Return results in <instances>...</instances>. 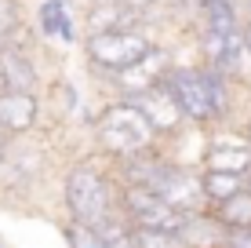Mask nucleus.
<instances>
[{
    "mask_svg": "<svg viewBox=\"0 0 251 248\" xmlns=\"http://www.w3.org/2000/svg\"><path fill=\"white\" fill-rule=\"evenodd\" d=\"M95 135L117 157H131L138 150H150L153 139H157V132L150 128V121L142 117V110L131 99H120V102L102 110L99 121H95Z\"/></svg>",
    "mask_w": 251,
    "mask_h": 248,
    "instance_id": "1",
    "label": "nucleus"
},
{
    "mask_svg": "<svg viewBox=\"0 0 251 248\" xmlns=\"http://www.w3.org/2000/svg\"><path fill=\"white\" fill-rule=\"evenodd\" d=\"M66 208L76 223L99 226L113 216V190H109L106 175L95 172L91 165H76L66 175Z\"/></svg>",
    "mask_w": 251,
    "mask_h": 248,
    "instance_id": "2",
    "label": "nucleus"
},
{
    "mask_svg": "<svg viewBox=\"0 0 251 248\" xmlns=\"http://www.w3.org/2000/svg\"><path fill=\"white\" fill-rule=\"evenodd\" d=\"M153 40L146 37L142 29H113V33H88V40H84V55H88L91 66H99V70H106L109 77L127 70L131 62L146 55V48H150Z\"/></svg>",
    "mask_w": 251,
    "mask_h": 248,
    "instance_id": "3",
    "label": "nucleus"
},
{
    "mask_svg": "<svg viewBox=\"0 0 251 248\" xmlns=\"http://www.w3.org/2000/svg\"><path fill=\"white\" fill-rule=\"evenodd\" d=\"M164 84H168V91L175 95V102H178V110H182L186 121H197V124L215 121V106H211V91H207L204 70L171 66L168 77H164Z\"/></svg>",
    "mask_w": 251,
    "mask_h": 248,
    "instance_id": "4",
    "label": "nucleus"
},
{
    "mask_svg": "<svg viewBox=\"0 0 251 248\" xmlns=\"http://www.w3.org/2000/svg\"><path fill=\"white\" fill-rule=\"evenodd\" d=\"M168 70H171V51L164 44H150L138 62H131L127 70L113 73L109 81H113L124 95H138V91H146V88H157L164 77H168Z\"/></svg>",
    "mask_w": 251,
    "mask_h": 248,
    "instance_id": "5",
    "label": "nucleus"
},
{
    "mask_svg": "<svg viewBox=\"0 0 251 248\" xmlns=\"http://www.w3.org/2000/svg\"><path fill=\"white\" fill-rule=\"evenodd\" d=\"M40 117V99L37 91H11V88H0V139L11 142L22 139L37 128Z\"/></svg>",
    "mask_w": 251,
    "mask_h": 248,
    "instance_id": "6",
    "label": "nucleus"
},
{
    "mask_svg": "<svg viewBox=\"0 0 251 248\" xmlns=\"http://www.w3.org/2000/svg\"><path fill=\"white\" fill-rule=\"evenodd\" d=\"M124 99H131L138 110H142V117L150 121V128L157 135H168V132H178V124L186 121L182 117V110H178V102L175 95L168 91V84H157V88H146V91H138V95H124Z\"/></svg>",
    "mask_w": 251,
    "mask_h": 248,
    "instance_id": "7",
    "label": "nucleus"
},
{
    "mask_svg": "<svg viewBox=\"0 0 251 248\" xmlns=\"http://www.w3.org/2000/svg\"><path fill=\"white\" fill-rule=\"evenodd\" d=\"M153 193H157L160 201H168L171 208H178V212H197V204L204 201L201 179L193 172H186V168H178V165L164 168V175H160V183L153 186Z\"/></svg>",
    "mask_w": 251,
    "mask_h": 248,
    "instance_id": "8",
    "label": "nucleus"
},
{
    "mask_svg": "<svg viewBox=\"0 0 251 248\" xmlns=\"http://www.w3.org/2000/svg\"><path fill=\"white\" fill-rule=\"evenodd\" d=\"M0 66H4V88L11 91H37L40 70L33 62V55L22 44H15V37L7 44H0Z\"/></svg>",
    "mask_w": 251,
    "mask_h": 248,
    "instance_id": "9",
    "label": "nucleus"
},
{
    "mask_svg": "<svg viewBox=\"0 0 251 248\" xmlns=\"http://www.w3.org/2000/svg\"><path fill=\"white\" fill-rule=\"evenodd\" d=\"M142 11H135L124 0H99L88 7V33H113V29H138Z\"/></svg>",
    "mask_w": 251,
    "mask_h": 248,
    "instance_id": "10",
    "label": "nucleus"
},
{
    "mask_svg": "<svg viewBox=\"0 0 251 248\" xmlns=\"http://www.w3.org/2000/svg\"><path fill=\"white\" fill-rule=\"evenodd\" d=\"M175 237L182 248H226V226L201 212H186V223L178 226Z\"/></svg>",
    "mask_w": 251,
    "mask_h": 248,
    "instance_id": "11",
    "label": "nucleus"
},
{
    "mask_svg": "<svg viewBox=\"0 0 251 248\" xmlns=\"http://www.w3.org/2000/svg\"><path fill=\"white\" fill-rule=\"evenodd\" d=\"M204 165L211 172H233V175H248L251 172V146L248 142H215L204 153Z\"/></svg>",
    "mask_w": 251,
    "mask_h": 248,
    "instance_id": "12",
    "label": "nucleus"
},
{
    "mask_svg": "<svg viewBox=\"0 0 251 248\" xmlns=\"http://www.w3.org/2000/svg\"><path fill=\"white\" fill-rule=\"evenodd\" d=\"M244 175H233V172H211V168H204V175H201V190H204V197L207 201H215V204H222L226 197H233L237 190H244Z\"/></svg>",
    "mask_w": 251,
    "mask_h": 248,
    "instance_id": "13",
    "label": "nucleus"
},
{
    "mask_svg": "<svg viewBox=\"0 0 251 248\" xmlns=\"http://www.w3.org/2000/svg\"><path fill=\"white\" fill-rule=\"evenodd\" d=\"M201 15H204V29H211V33L240 29V22H237V4H233V0H207V4L201 7Z\"/></svg>",
    "mask_w": 251,
    "mask_h": 248,
    "instance_id": "14",
    "label": "nucleus"
},
{
    "mask_svg": "<svg viewBox=\"0 0 251 248\" xmlns=\"http://www.w3.org/2000/svg\"><path fill=\"white\" fill-rule=\"evenodd\" d=\"M215 219H219L226 230H229V226H251V190H248V186H244V190H237L233 197L222 201Z\"/></svg>",
    "mask_w": 251,
    "mask_h": 248,
    "instance_id": "15",
    "label": "nucleus"
},
{
    "mask_svg": "<svg viewBox=\"0 0 251 248\" xmlns=\"http://www.w3.org/2000/svg\"><path fill=\"white\" fill-rule=\"evenodd\" d=\"M40 26H44L48 37H69V19L62 11V0H48L40 7Z\"/></svg>",
    "mask_w": 251,
    "mask_h": 248,
    "instance_id": "16",
    "label": "nucleus"
},
{
    "mask_svg": "<svg viewBox=\"0 0 251 248\" xmlns=\"http://www.w3.org/2000/svg\"><path fill=\"white\" fill-rule=\"evenodd\" d=\"M22 29V0H0V44L19 37Z\"/></svg>",
    "mask_w": 251,
    "mask_h": 248,
    "instance_id": "17",
    "label": "nucleus"
},
{
    "mask_svg": "<svg viewBox=\"0 0 251 248\" xmlns=\"http://www.w3.org/2000/svg\"><path fill=\"white\" fill-rule=\"evenodd\" d=\"M62 234H66V245H69V248H106L99 230L88 226V223H76V219L62 230Z\"/></svg>",
    "mask_w": 251,
    "mask_h": 248,
    "instance_id": "18",
    "label": "nucleus"
},
{
    "mask_svg": "<svg viewBox=\"0 0 251 248\" xmlns=\"http://www.w3.org/2000/svg\"><path fill=\"white\" fill-rule=\"evenodd\" d=\"M204 81H207V91H211L215 117H226L229 113V88H226L229 77H222V73H215V70H204Z\"/></svg>",
    "mask_w": 251,
    "mask_h": 248,
    "instance_id": "19",
    "label": "nucleus"
},
{
    "mask_svg": "<svg viewBox=\"0 0 251 248\" xmlns=\"http://www.w3.org/2000/svg\"><path fill=\"white\" fill-rule=\"evenodd\" d=\"M135 248H182L175 234L168 230H150V226H135Z\"/></svg>",
    "mask_w": 251,
    "mask_h": 248,
    "instance_id": "20",
    "label": "nucleus"
},
{
    "mask_svg": "<svg viewBox=\"0 0 251 248\" xmlns=\"http://www.w3.org/2000/svg\"><path fill=\"white\" fill-rule=\"evenodd\" d=\"M226 248H251V226H229L226 230Z\"/></svg>",
    "mask_w": 251,
    "mask_h": 248,
    "instance_id": "21",
    "label": "nucleus"
},
{
    "mask_svg": "<svg viewBox=\"0 0 251 248\" xmlns=\"http://www.w3.org/2000/svg\"><path fill=\"white\" fill-rule=\"evenodd\" d=\"M124 4H131L135 11H146V7H153V4H157V0H124Z\"/></svg>",
    "mask_w": 251,
    "mask_h": 248,
    "instance_id": "22",
    "label": "nucleus"
},
{
    "mask_svg": "<svg viewBox=\"0 0 251 248\" xmlns=\"http://www.w3.org/2000/svg\"><path fill=\"white\" fill-rule=\"evenodd\" d=\"M244 48H248V58H251V19H248V26H244Z\"/></svg>",
    "mask_w": 251,
    "mask_h": 248,
    "instance_id": "23",
    "label": "nucleus"
},
{
    "mask_svg": "<svg viewBox=\"0 0 251 248\" xmlns=\"http://www.w3.org/2000/svg\"><path fill=\"white\" fill-rule=\"evenodd\" d=\"M4 146H7V142H4V139H0V165H4Z\"/></svg>",
    "mask_w": 251,
    "mask_h": 248,
    "instance_id": "24",
    "label": "nucleus"
},
{
    "mask_svg": "<svg viewBox=\"0 0 251 248\" xmlns=\"http://www.w3.org/2000/svg\"><path fill=\"white\" fill-rule=\"evenodd\" d=\"M244 7H248V19H251V0H244Z\"/></svg>",
    "mask_w": 251,
    "mask_h": 248,
    "instance_id": "25",
    "label": "nucleus"
},
{
    "mask_svg": "<svg viewBox=\"0 0 251 248\" xmlns=\"http://www.w3.org/2000/svg\"><path fill=\"white\" fill-rule=\"evenodd\" d=\"M248 142H251V117H248Z\"/></svg>",
    "mask_w": 251,
    "mask_h": 248,
    "instance_id": "26",
    "label": "nucleus"
},
{
    "mask_svg": "<svg viewBox=\"0 0 251 248\" xmlns=\"http://www.w3.org/2000/svg\"><path fill=\"white\" fill-rule=\"evenodd\" d=\"M0 88H4V66H0Z\"/></svg>",
    "mask_w": 251,
    "mask_h": 248,
    "instance_id": "27",
    "label": "nucleus"
},
{
    "mask_svg": "<svg viewBox=\"0 0 251 248\" xmlns=\"http://www.w3.org/2000/svg\"><path fill=\"white\" fill-rule=\"evenodd\" d=\"M248 190H251V172H248Z\"/></svg>",
    "mask_w": 251,
    "mask_h": 248,
    "instance_id": "28",
    "label": "nucleus"
},
{
    "mask_svg": "<svg viewBox=\"0 0 251 248\" xmlns=\"http://www.w3.org/2000/svg\"><path fill=\"white\" fill-rule=\"evenodd\" d=\"M88 4H99V0H88Z\"/></svg>",
    "mask_w": 251,
    "mask_h": 248,
    "instance_id": "29",
    "label": "nucleus"
},
{
    "mask_svg": "<svg viewBox=\"0 0 251 248\" xmlns=\"http://www.w3.org/2000/svg\"><path fill=\"white\" fill-rule=\"evenodd\" d=\"M248 146H251V142H248Z\"/></svg>",
    "mask_w": 251,
    "mask_h": 248,
    "instance_id": "30",
    "label": "nucleus"
}]
</instances>
